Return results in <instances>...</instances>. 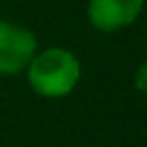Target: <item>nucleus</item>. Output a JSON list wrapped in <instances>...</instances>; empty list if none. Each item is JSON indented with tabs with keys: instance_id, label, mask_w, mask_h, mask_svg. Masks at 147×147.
Returning <instances> with one entry per match:
<instances>
[{
	"instance_id": "f257e3e1",
	"label": "nucleus",
	"mask_w": 147,
	"mask_h": 147,
	"mask_svg": "<svg viewBox=\"0 0 147 147\" xmlns=\"http://www.w3.org/2000/svg\"><path fill=\"white\" fill-rule=\"evenodd\" d=\"M80 78V62L67 48H46L34 53L28 64V80L32 90L48 99H60L74 92Z\"/></svg>"
},
{
	"instance_id": "f03ea898",
	"label": "nucleus",
	"mask_w": 147,
	"mask_h": 147,
	"mask_svg": "<svg viewBox=\"0 0 147 147\" xmlns=\"http://www.w3.org/2000/svg\"><path fill=\"white\" fill-rule=\"evenodd\" d=\"M37 53L34 34L16 23L0 21V76H14L28 69Z\"/></svg>"
},
{
	"instance_id": "7ed1b4c3",
	"label": "nucleus",
	"mask_w": 147,
	"mask_h": 147,
	"mask_svg": "<svg viewBox=\"0 0 147 147\" xmlns=\"http://www.w3.org/2000/svg\"><path fill=\"white\" fill-rule=\"evenodd\" d=\"M145 7V0H90L87 18L101 32H115L131 25Z\"/></svg>"
},
{
	"instance_id": "20e7f679",
	"label": "nucleus",
	"mask_w": 147,
	"mask_h": 147,
	"mask_svg": "<svg viewBox=\"0 0 147 147\" xmlns=\"http://www.w3.org/2000/svg\"><path fill=\"white\" fill-rule=\"evenodd\" d=\"M136 87H138V92H142V94H147V62H142L140 67H138V71H136Z\"/></svg>"
}]
</instances>
